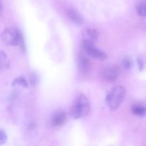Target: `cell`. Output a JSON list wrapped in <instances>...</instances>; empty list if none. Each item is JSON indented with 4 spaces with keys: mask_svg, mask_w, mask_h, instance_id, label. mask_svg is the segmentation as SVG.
Segmentation results:
<instances>
[{
    "mask_svg": "<svg viewBox=\"0 0 146 146\" xmlns=\"http://www.w3.org/2000/svg\"><path fill=\"white\" fill-rule=\"evenodd\" d=\"M126 95V89L122 86H117L113 87L109 91L106 98V103L107 106L111 111L118 109L123 101Z\"/></svg>",
    "mask_w": 146,
    "mask_h": 146,
    "instance_id": "cell-1",
    "label": "cell"
},
{
    "mask_svg": "<svg viewBox=\"0 0 146 146\" xmlns=\"http://www.w3.org/2000/svg\"><path fill=\"white\" fill-rule=\"evenodd\" d=\"M90 111L88 98L84 95H79L73 103L71 108V115L74 119H79L86 116Z\"/></svg>",
    "mask_w": 146,
    "mask_h": 146,
    "instance_id": "cell-2",
    "label": "cell"
},
{
    "mask_svg": "<svg viewBox=\"0 0 146 146\" xmlns=\"http://www.w3.org/2000/svg\"><path fill=\"white\" fill-rule=\"evenodd\" d=\"M4 43L9 46H22L23 36L20 31L17 29L11 27L4 31L1 34Z\"/></svg>",
    "mask_w": 146,
    "mask_h": 146,
    "instance_id": "cell-3",
    "label": "cell"
},
{
    "mask_svg": "<svg viewBox=\"0 0 146 146\" xmlns=\"http://www.w3.org/2000/svg\"><path fill=\"white\" fill-rule=\"evenodd\" d=\"M82 48L86 54L90 56L92 58L101 60V61L106 59V54L104 51L97 48L94 45V42L93 41L84 40L82 44Z\"/></svg>",
    "mask_w": 146,
    "mask_h": 146,
    "instance_id": "cell-4",
    "label": "cell"
},
{
    "mask_svg": "<svg viewBox=\"0 0 146 146\" xmlns=\"http://www.w3.org/2000/svg\"><path fill=\"white\" fill-rule=\"evenodd\" d=\"M78 68L81 74L84 76H86L91 72V63L88 57L86 56L85 53H80L78 56Z\"/></svg>",
    "mask_w": 146,
    "mask_h": 146,
    "instance_id": "cell-5",
    "label": "cell"
},
{
    "mask_svg": "<svg viewBox=\"0 0 146 146\" xmlns=\"http://www.w3.org/2000/svg\"><path fill=\"white\" fill-rule=\"evenodd\" d=\"M66 113L62 109H57L51 115V122L52 125L55 127H60L65 123L66 121Z\"/></svg>",
    "mask_w": 146,
    "mask_h": 146,
    "instance_id": "cell-6",
    "label": "cell"
},
{
    "mask_svg": "<svg viewBox=\"0 0 146 146\" xmlns=\"http://www.w3.org/2000/svg\"><path fill=\"white\" fill-rule=\"evenodd\" d=\"M119 76V71L115 67L106 68L102 71V77L108 82H113L116 81Z\"/></svg>",
    "mask_w": 146,
    "mask_h": 146,
    "instance_id": "cell-7",
    "label": "cell"
},
{
    "mask_svg": "<svg viewBox=\"0 0 146 146\" xmlns=\"http://www.w3.org/2000/svg\"><path fill=\"white\" fill-rule=\"evenodd\" d=\"M67 17L68 18L75 24L81 25L84 22V19L79 12L74 8H69L67 10Z\"/></svg>",
    "mask_w": 146,
    "mask_h": 146,
    "instance_id": "cell-8",
    "label": "cell"
},
{
    "mask_svg": "<svg viewBox=\"0 0 146 146\" xmlns=\"http://www.w3.org/2000/svg\"><path fill=\"white\" fill-rule=\"evenodd\" d=\"M98 38V32L93 29H86L84 32V40L90 41H94Z\"/></svg>",
    "mask_w": 146,
    "mask_h": 146,
    "instance_id": "cell-9",
    "label": "cell"
},
{
    "mask_svg": "<svg viewBox=\"0 0 146 146\" xmlns=\"http://www.w3.org/2000/svg\"><path fill=\"white\" fill-rule=\"evenodd\" d=\"M131 111L134 115L138 117H145L146 116V107L144 106L135 104L131 108Z\"/></svg>",
    "mask_w": 146,
    "mask_h": 146,
    "instance_id": "cell-10",
    "label": "cell"
},
{
    "mask_svg": "<svg viewBox=\"0 0 146 146\" xmlns=\"http://www.w3.org/2000/svg\"><path fill=\"white\" fill-rule=\"evenodd\" d=\"M0 60H1V69H7L9 67V60L7 54L4 51H1V54H0Z\"/></svg>",
    "mask_w": 146,
    "mask_h": 146,
    "instance_id": "cell-11",
    "label": "cell"
},
{
    "mask_svg": "<svg viewBox=\"0 0 146 146\" xmlns=\"http://www.w3.org/2000/svg\"><path fill=\"white\" fill-rule=\"evenodd\" d=\"M14 85H17V86H21L23 87H27L28 86V83H27V80L25 79L24 77H18V78H16L14 81Z\"/></svg>",
    "mask_w": 146,
    "mask_h": 146,
    "instance_id": "cell-12",
    "label": "cell"
},
{
    "mask_svg": "<svg viewBox=\"0 0 146 146\" xmlns=\"http://www.w3.org/2000/svg\"><path fill=\"white\" fill-rule=\"evenodd\" d=\"M137 10H138V13L140 16L143 17H146V1L140 4L137 8Z\"/></svg>",
    "mask_w": 146,
    "mask_h": 146,
    "instance_id": "cell-13",
    "label": "cell"
},
{
    "mask_svg": "<svg viewBox=\"0 0 146 146\" xmlns=\"http://www.w3.org/2000/svg\"><path fill=\"white\" fill-rule=\"evenodd\" d=\"M123 67L125 70H130L132 68V61L130 58H125L123 61Z\"/></svg>",
    "mask_w": 146,
    "mask_h": 146,
    "instance_id": "cell-14",
    "label": "cell"
},
{
    "mask_svg": "<svg viewBox=\"0 0 146 146\" xmlns=\"http://www.w3.org/2000/svg\"><path fill=\"white\" fill-rule=\"evenodd\" d=\"M7 134H6V133L1 129V132H0V144H1V145L4 144V143L7 141Z\"/></svg>",
    "mask_w": 146,
    "mask_h": 146,
    "instance_id": "cell-15",
    "label": "cell"
}]
</instances>
